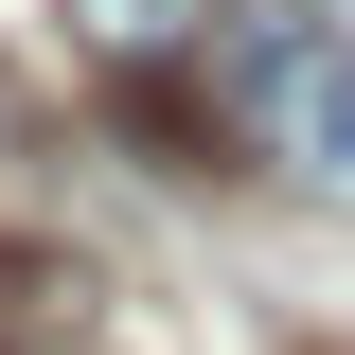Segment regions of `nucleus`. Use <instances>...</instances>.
<instances>
[{"instance_id":"nucleus-2","label":"nucleus","mask_w":355,"mask_h":355,"mask_svg":"<svg viewBox=\"0 0 355 355\" xmlns=\"http://www.w3.org/2000/svg\"><path fill=\"white\" fill-rule=\"evenodd\" d=\"M53 18H71V53L107 89H142V71H214V53L249 36V18H284V0H53Z\"/></svg>"},{"instance_id":"nucleus-3","label":"nucleus","mask_w":355,"mask_h":355,"mask_svg":"<svg viewBox=\"0 0 355 355\" xmlns=\"http://www.w3.org/2000/svg\"><path fill=\"white\" fill-rule=\"evenodd\" d=\"M89 249H53V231H0V355H53V338H89Z\"/></svg>"},{"instance_id":"nucleus-1","label":"nucleus","mask_w":355,"mask_h":355,"mask_svg":"<svg viewBox=\"0 0 355 355\" xmlns=\"http://www.w3.org/2000/svg\"><path fill=\"white\" fill-rule=\"evenodd\" d=\"M231 125H249L266 178H302V196H338V214H355V53H338V36L249 18V36H231Z\"/></svg>"}]
</instances>
